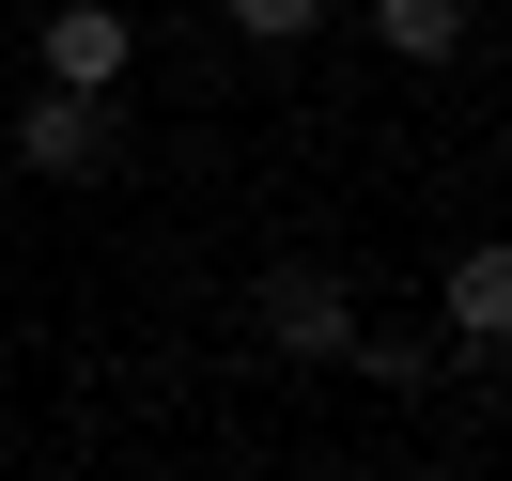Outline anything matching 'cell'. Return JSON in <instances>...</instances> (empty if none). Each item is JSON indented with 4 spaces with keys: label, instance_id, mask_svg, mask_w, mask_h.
<instances>
[{
    "label": "cell",
    "instance_id": "8992f818",
    "mask_svg": "<svg viewBox=\"0 0 512 481\" xmlns=\"http://www.w3.org/2000/svg\"><path fill=\"white\" fill-rule=\"evenodd\" d=\"M326 16H342V0H233V32H249V47H311Z\"/></svg>",
    "mask_w": 512,
    "mask_h": 481
},
{
    "label": "cell",
    "instance_id": "277c9868",
    "mask_svg": "<svg viewBox=\"0 0 512 481\" xmlns=\"http://www.w3.org/2000/svg\"><path fill=\"white\" fill-rule=\"evenodd\" d=\"M373 47L388 63H450L466 47V0H373Z\"/></svg>",
    "mask_w": 512,
    "mask_h": 481
},
{
    "label": "cell",
    "instance_id": "3957f363",
    "mask_svg": "<svg viewBox=\"0 0 512 481\" xmlns=\"http://www.w3.org/2000/svg\"><path fill=\"white\" fill-rule=\"evenodd\" d=\"M16 156H32L47 187L109 171V94H32V109H16Z\"/></svg>",
    "mask_w": 512,
    "mask_h": 481
},
{
    "label": "cell",
    "instance_id": "6da1fadb",
    "mask_svg": "<svg viewBox=\"0 0 512 481\" xmlns=\"http://www.w3.org/2000/svg\"><path fill=\"white\" fill-rule=\"evenodd\" d=\"M264 342H280L295 373H342V342H357V295L326 280V264H280V280H264Z\"/></svg>",
    "mask_w": 512,
    "mask_h": 481
},
{
    "label": "cell",
    "instance_id": "7a4b0ae2",
    "mask_svg": "<svg viewBox=\"0 0 512 481\" xmlns=\"http://www.w3.org/2000/svg\"><path fill=\"white\" fill-rule=\"evenodd\" d=\"M125 63H140L125 0H47V94H109Z\"/></svg>",
    "mask_w": 512,
    "mask_h": 481
},
{
    "label": "cell",
    "instance_id": "5b68a950",
    "mask_svg": "<svg viewBox=\"0 0 512 481\" xmlns=\"http://www.w3.org/2000/svg\"><path fill=\"white\" fill-rule=\"evenodd\" d=\"M450 326H466V342L512 326V264H497V249H450Z\"/></svg>",
    "mask_w": 512,
    "mask_h": 481
}]
</instances>
